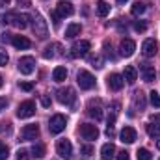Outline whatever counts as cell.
Listing matches in <instances>:
<instances>
[{
  "mask_svg": "<svg viewBox=\"0 0 160 160\" xmlns=\"http://www.w3.org/2000/svg\"><path fill=\"white\" fill-rule=\"evenodd\" d=\"M32 19H34V21H32L34 34H36L39 39H45V38L48 36V24H47V21L43 19V15H39V13H36Z\"/></svg>",
  "mask_w": 160,
  "mask_h": 160,
  "instance_id": "1",
  "label": "cell"
},
{
  "mask_svg": "<svg viewBox=\"0 0 160 160\" xmlns=\"http://www.w3.org/2000/svg\"><path fill=\"white\" fill-rule=\"evenodd\" d=\"M56 99H58V102H60V104L71 106V104L75 102L77 95H75V89L67 86V88H62V89H58V91H56Z\"/></svg>",
  "mask_w": 160,
  "mask_h": 160,
  "instance_id": "2",
  "label": "cell"
},
{
  "mask_svg": "<svg viewBox=\"0 0 160 160\" xmlns=\"http://www.w3.org/2000/svg\"><path fill=\"white\" fill-rule=\"evenodd\" d=\"M89 50H91V43L86 41V39H82V41H77V43L71 47L69 56H71V58H84Z\"/></svg>",
  "mask_w": 160,
  "mask_h": 160,
  "instance_id": "3",
  "label": "cell"
},
{
  "mask_svg": "<svg viewBox=\"0 0 160 160\" xmlns=\"http://www.w3.org/2000/svg\"><path fill=\"white\" fill-rule=\"evenodd\" d=\"M65 125H67L65 118L62 114H56L48 119V130H50V134H60L62 130H65Z\"/></svg>",
  "mask_w": 160,
  "mask_h": 160,
  "instance_id": "4",
  "label": "cell"
},
{
  "mask_svg": "<svg viewBox=\"0 0 160 160\" xmlns=\"http://www.w3.org/2000/svg\"><path fill=\"white\" fill-rule=\"evenodd\" d=\"M56 153L60 155V158L63 160H71L73 158V145H71V142L69 140H60L58 143H56Z\"/></svg>",
  "mask_w": 160,
  "mask_h": 160,
  "instance_id": "5",
  "label": "cell"
},
{
  "mask_svg": "<svg viewBox=\"0 0 160 160\" xmlns=\"http://www.w3.org/2000/svg\"><path fill=\"white\" fill-rule=\"evenodd\" d=\"M78 132L84 140H89V142L99 138V128H97V125H91V123H82Z\"/></svg>",
  "mask_w": 160,
  "mask_h": 160,
  "instance_id": "6",
  "label": "cell"
},
{
  "mask_svg": "<svg viewBox=\"0 0 160 160\" xmlns=\"http://www.w3.org/2000/svg\"><path fill=\"white\" fill-rule=\"evenodd\" d=\"M77 82H78L80 89H91V88H95V77L89 71H78Z\"/></svg>",
  "mask_w": 160,
  "mask_h": 160,
  "instance_id": "7",
  "label": "cell"
},
{
  "mask_svg": "<svg viewBox=\"0 0 160 160\" xmlns=\"http://www.w3.org/2000/svg\"><path fill=\"white\" fill-rule=\"evenodd\" d=\"M34 114H36V102H34V101H24V102H21L19 108H17V118H21V119L32 118Z\"/></svg>",
  "mask_w": 160,
  "mask_h": 160,
  "instance_id": "8",
  "label": "cell"
},
{
  "mask_svg": "<svg viewBox=\"0 0 160 160\" xmlns=\"http://www.w3.org/2000/svg\"><path fill=\"white\" fill-rule=\"evenodd\" d=\"M39 136V127L36 123H30V125H24L21 128V140L22 142H32Z\"/></svg>",
  "mask_w": 160,
  "mask_h": 160,
  "instance_id": "9",
  "label": "cell"
},
{
  "mask_svg": "<svg viewBox=\"0 0 160 160\" xmlns=\"http://www.w3.org/2000/svg\"><path fill=\"white\" fill-rule=\"evenodd\" d=\"M34 69H36V60H34L32 56H22V58L19 60V71H21L22 75H32Z\"/></svg>",
  "mask_w": 160,
  "mask_h": 160,
  "instance_id": "10",
  "label": "cell"
},
{
  "mask_svg": "<svg viewBox=\"0 0 160 160\" xmlns=\"http://www.w3.org/2000/svg\"><path fill=\"white\" fill-rule=\"evenodd\" d=\"M142 52H143L145 58L157 56V52H158V43H157L155 39H145L143 43H142Z\"/></svg>",
  "mask_w": 160,
  "mask_h": 160,
  "instance_id": "11",
  "label": "cell"
},
{
  "mask_svg": "<svg viewBox=\"0 0 160 160\" xmlns=\"http://www.w3.org/2000/svg\"><path fill=\"white\" fill-rule=\"evenodd\" d=\"M88 116H91L95 121L102 119V106H101V101H89V102H88Z\"/></svg>",
  "mask_w": 160,
  "mask_h": 160,
  "instance_id": "12",
  "label": "cell"
},
{
  "mask_svg": "<svg viewBox=\"0 0 160 160\" xmlns=\"http://www.w3.org/2000/svg\"><path fill=\"white\" fill-rule=\"evenodd\" d=\"M147 134H149L151 138H158V136H160V114H157V116H151V118H149Z\"/></svg>",
  "mask_w": 160,
  "mask_h": 160,
  "instance_id": "13",
  "label": "cell"
},
{
  "mask_svg": "<svg viewBox=\"0 0 160 160\" xmlns=\"http://www.w3.org/2000/svg\"><path fill=\"white\" fill-rule=\"evenodd\" d=\"M134 50H136V43L132 39H123L119 45V54L121 56H125V58H130L132 54H134Z\"/></svg>",
  "mask_w": 160,
  "mask_h": 160,
  "instance_id": "14",
  "label": "cell"
},
{
  "mask_svg": "<svg viewBox=\"0 0 160 160\" xmlns=\"http://www.w3.org/2000/svg\"><path fill=\"white\" fill-rule=\"evenodd\" d=\"M56 13L60 15V17H71L73 13H75V8H73V4L71 2H67V0H62V2H58V6H56Z\"/></svg>",
  "mask_w": 160,
  "mask_h": 160,
  "instance_id": "15",
  "label": "cell"
},
{
  "mask_svg": "<svg viewBox=\"0 0 160 160\" xmlns=\"http://www.w3.org/2000/svg\"><path fill=\"white\" fill-rule=\"evenodd\" d=\"M119 138H121L123 143H134V142L138 140V134H136V130H134L132 127H125V128L121 130Z\"/></svg>",
  "mask_w": 160,
  "mask_h": 160,
  "instance_id": "16",
  "label": "cell"
},
{
  "mask_svg": "<svg viewBox=\"0 0 160 160\" xmlns=\"http://www.w3.org/2000/svg\"><path fill=\"white\" fill-rule=\"evenodd\" d=\"M11 45H13L17 50H26V48L32 47L30 39L24 38V36H11Z\"/></svg>",
  "mask_w": 160,
  "mask_h": 160,
  "instance_id": "17",
  "label": "cell"
},
{
  "mask_svg": "<svg viewBox=\"0 0 160 160\" xmlns=\"http://www.w3.org/2000/svg\"><path fill=\"white\" fill-rule=\"evenodd\" d=\"M123 86H125V78H123V75L114 73V75H110V77H108V88H110V89L119 91Z\"/></svg>",
  "mask_w": 160,
  "mask_h": 160,
  "instance_id": "18",
  "label": "cell"
},
{
  "mask_svg": "<svg viewBox=\"0 0 160 160\" xmlns=\"http://www.w3.org/2000/svg\"><path fill=\"white\" fill-rule=\"evenodd\" d=\"M28 21H30V15H26V13H15L13 15V26H17L21 30H24L28 26Z\"/></svg>",
  "mask_w": 160,
  "mask_h": 160,
  "instance_id": "19",
  "label": "cell"
},
{
  "mask_svg": "<svg viewBox=\"0 0 160 160\" xmlns=\"http://www.w3.org/2000/svg\"><path fill=\"white\" fill-rule=\"evenodd\" d=\"M132 104H134V110H145V95L142 91H134V97H132Z\"/></svg>",
  "mask_w": 160,
  "mask_h": 160,
  "instance_id": "20",
  "label": "cell"
},
{
  "mask_svg": "<svg viewBox=\"0 0 160 160\" xmlns=\"http://www.w3.org/2000/svg\"><path fill=\"white\" fill-rule=\"evenodd\" d=\"M140 71H142V77L145 82H155V77H157V71H155V67H151V65H142L140 67Z\"/></svg>",
  "mask_w": 160,
  "mask_h": 160,
  "instance_id": "21",
  "label": "cell"
},
{
  "mask_svg": "<svg viewBox=\"0 0 160 160\" xmlns=\"http://www.w3.org/2000/svg\"><path fill=\"white\" fill-rule=\"evenodd\" d=\"M123 78H125V82H128V84H134V82L138 80V71H136V67H134V65H127V67H125V73H123Z\"/></svg>",
  "mask_w": 160,
  "mask_h": 160,
  "instance_id": "22",
  "label": "cell"
},
{
  "mask_svg": "<svg viewBox=\"0 0 160 160\" xmlns=\"http://www.w3.org/2000/svg\"><path fill=\"white\" fill-rule=\"evenodd\" d=\"M101 157L102 160H112L116 157V147H114V143H104L102 147H101Z\"/></svg>",
  "mask_w": 160,
  "mask_h": 160,
  "instance_id": "23",
  "label": "cell"
},
{
  "mask_svg": "<svg viewBox=\"0 0 160 160\" xmlns=\"http://www.w3.org/2000/svg\"><path fill=\"white\" fill-rule=\"evenodd\" d=\"M60 48H62V45H60V43H52L50 47H47V48H45L43 58H45V60H52V58H56V56L60 54V52H56V50H60Z\"/></svg>",
  "mask_w": 160,
  "mask_h": 160,
  "instance_id": "24",
  "label": "cell"
},
{
  "mask_svg": "<svg viewBox=\"0 0 160 160\" xmlns=\"http://www.w3.org/2000/svg\"><path fill=\"white\" fill-rule=\"evenodd\" d=\"M80 32H82V26H80L78 22H71L69 26H67V30H65V38H69V39H73V38H77Z\"/></svg>",
  "mask_w": 160,
  "mask_h": 160,
  "instance_id": "25",
  "label": "cell"
},
{
  "mask_svg": "<svg viewBox=\"0 0 160 160\" xmlns=\"http://www.w3.org/2000/svg\"><path fill=\"white\" fill-rule=\"evenodd\" d=\"M65 78H67V69H65V67L60 65V67H56V69L52 71V80H54V82H63Z\"/></svg>",
  "mask_w": 160,
  "mask_h": 160,
  "instance_id": "26",
  "label": "cell"
},
{
  "mask_svg": "<svg viewBox=\"0 0 160 160\" xmlns=\"http://www.w3.org/2000/svg\"><path fill=\"white\" fill-rule=\"evenodd\" d=\"M97 13H99V17H106L110 13V4L106 0H99L97 2Z\"/></svg>",
  "mask_w": 160,
  "mask_h": 160,
  "instance_id": "27",
  "label": "cell"
},
{
  "mask_svg": "<svg viewBox=\"0 0 160 160\" xmlns=\"http://www.w3.org/2000/svg\"><path fill=\"white\" fill-rule=\"evenodd\" d=\"M30 153H32L34 158H43V157H45V145H43V143H36Z\"/></svg>",
  "mask_w": 160,
  "mask_h": 160,
  "instance_id": "28",
  "label": "cell"
},
{
  "mask_svg": "<svg viewBox=\"0 0 160 160\" xmlns=\"http://www.w3.org/2000/svg\"><path fill=\"white\" fill-rule=\"evenodd\" d=\"M130 11H132V15H136V17H138V15L145 13V4H143V2H136V4L132 6V9H130Z\"/></svg>",
  "mask_w": 160,
  "mask_h": 160,
  "instance_id": "29",
  "label": "cell"
},
{
  "mask_svg": "<svg viewBox=\"0 0 160 160\" xmlns=\"http://www.w3.org/2000/svg\"><path fill=\"white\" fill-rule=\"evenodd\" d=\"M89 62H91V65H93L95 69H102V67H104V58H102V56H93Z\"/></svg>",
  "mask_w": 160,
  "mask_h": 160,
  "instance_id": "30",
  "label": "cell"
},
{
  "mask_svg": "<svg viewBox=\"0 0 160 160\" xmlns=\"http://www.w3.org/2000/svg\"><path fill=\"white\" fill-rule=\"evenodd\" d=\"M136 157H138V160H151V158H153V155H151V151H149V149H138Z\"/></svg>",
  "mask_w": 160,
  "mask_h": 160,
  "instance_id": "31",
  "label": "cell"
},
{
  "mask_svg": "<svg viewBox=\"0 0 160 160\" xmlns=\"http://www.w3.org/2000/svg\"><path fill=\"white\" fill-rule=\"evenodd\" d=\"M149 101H151V104H153L155 108H160V95L155 91V89L149 93Z\"/></svg>",
  "mask_w": 160,
  "mask_h": 160,
  "instance_id": "32",
  "label": "cell"
},
{
  "mask_svg": "<svg viewBox=\"0 0 160 160\" xmlns=\"http://www.w3.org/2000/svg\"><path fill=\"white\" fill-rule=\"evenodd\" d=\"M80 155H82V158H89L93 155V147L91 145H82L80 147Z\"/></svg>",
  "mask_w": 160,
  "mask_h": 160,
  "instance_id": "33",
  "label": "cell"
},
{
  "mask_svg": "<svg viewBox=\"0 0 160 160\" xmlns=\"http://www.w3.org/2000/svg\"><path fill=\"white\" fill-rule=\"evenodd\" d=\"M134 30H136V32H145V30H147V24H145L143 21H136V22H134Z\"/></svg>",
  "mask_w": 160,
  "mask_h": 160,
  "instance_id": "34",
  "label": "cell"
},
{
  "mask_svg": "<svg viewBox=\"0 0 160 160\" xmlns=\"http://www.w3.org/2000/svg\"><path fill=\"white\" fill-rule=\"evenodd\" d=\"M8 153H9V151H8V147L0 142V160H8Z\"/></svg>",
  "mask_w": 160,
  "mask_h": 160,
  "instance_id": "35",
  "label": "cell"
},
{
  "mask_svg": "<svg viewBox=\"0 0 160 160\" xmlns=\"http://www.w3.org/2000/svg\"><path fill=\"white\" fill-rule=\"evenodd\" d=\"M30 157H28V151L26 149H19L17 151V160H28Z\"/></svg>",
  "mask_w": 160,
  "mask_h": 160,
  "instance_id": "36",
  "label": "cell"
},
{
  "mask_svg": "<svg viewBox=\"0 0 160 160\" xmlns=\"http://www.w3.org/2000/svg\"><path fill=\"white\" fill-rule=\"evenodd\" d=\"M21 89H22V91H32V89H34V84H30V82H21Z\"/></svg>",
  "mask_w": 160,
  "mask_h": 160,
  "instance_id": "37",
  "label": "cell"
},
{
  "mask_svg": "<svg viewBox=\"0 0 160 160\" xmlns=\"http://www.w3.org/2000/svg\"><path fill=\"white\" fill-rule=\"evenodd\" d=\"M116 160H130V157H128V153H127V151H121V153H118Z\"/></svg>",
  "mask_w": 160,
  "mask_h": 160,
  "instance_id": "38",
  "label": "cell"
},
{
  "mask_svg": "<svg viewBox=\"0 0 160 160\" xmlns=\"http://www.w3.org/2000/svg\"><path fill=\"white\" fill-rule=\"evenodd\" d=\"M9 62V58H8V54L6 52H0V65H6Z\"/></svg>",
  "mask_w": 160,
  "mask_h": 160,
  "instance_id": "39",
  "label": "cell"
},
{
  "mask_svg": "<svg viewBox=\"0 0 160 160\" xmlns=\"http://www.w3.org/2000/svg\"><path fill=\"white\" fill-rule=\"evenodd\" d=\"M41 104H43L45 108H48V106H50V99H48L47 95H43V97H41Z\"/></svg>",
  "mask_w": 160,
  "mask_h": 160,
  "instance_id": "40",
  "label": "cell"
},
{
  "mask_svg": "<svg viewBox=\"0 0 160 160\" xmlns=\"http://www.w3.org/2000/svg\"><path fill=\"white\" fill-rule=\"evenodd\" d=\"M6 106H8L6 97H0V112H4V110H6Z\"/></svg>",
  "mask_w": 160,
  "mask_h": 160,
  "instance_id": "41",
  "label": "cell"
},
{
  "mask_svg": "<svg viewBox=\"0 0 160 160\" xmlns=\"http://www.w3.org/2000/svg\"><path fill=\"white\" fill-rule=\"evenodd\" d=\"M58 19H60V15H58V13H52V22H54V26H56V28L60 26V21H58Z\"/></svg>",
  "mask_w": 160,
  "mask_h": 160,
  "instance_id": "42",
  "label": "cell"
},
{
  "mask_svg": "<svg viewBox=\"0 0 160 160\" xmlns=\"http://www.w3.org/2000/svg\"><path fill=\"white\" fill-rule=\"evenodd\" d=\"M19 2V6H22V8H28V6H32V0H17Z\"/></svg>",
  "mask_w": 160,
  "mask_h": 160,
  "instance_id": "43",
  "label": "cell"
},
{
  "mask_svg": "<svg viewBox=\"0 0 160 160\" xmlns=\"http://www.w3.org/2000/svg\"><path fill=\"white\" fill-rule=\"evenodd\" d=\"M9 2H11V0H0V8H6V6H9Z\"/></svg>",
  "mask_w": 160,
  "mask_h": 160,
  "instance_id": "44",
  "label": "cell"
},
{
  "mask_svg": "<svg viewBox=\"0 0 160 160\" xmlns=\"http://www.w3.org/2000/svg\"><path fill=\"white\" fill-rule=\"evenodd\" d=\"M125 2H127V0H118V4H125Z\"/></svg>",
  "mask_w": 160,
  "mask_h": 160,
  "instance_id": "45",
  "label": "cell"
},
{
  "mask_svg": "<svg viewBox=\"0 0 160 160\" xmlns=\"http://www.w3.org/2000/svg\"><path fill=\"white\" fill-rule=\"evenodd\" d=\"M2 84H4V78H2V77H0V88H2Z\"/></svg>",
  "mask_w": 160,
  "mask_h": 160,
  "instance_id": "46",
  "label": "cell"
},
{
  "mask_svg": "<svg viewBox=\"0 0 160 160\" xmlns=\"http://www.w3.org/2000/svg\"><path fill=\"white\" fill-rule=\"evenodd\" d=\"M157 147H158V149H160V140H158V142H157Z\"/></svg>",
  "mask_w": 160,
  "mask_h": 160,
  "instance_id": "47",
  "label": "cell"
},
{
  "mask_svg": "<svg viewBox=\"0 0 160 160\" xmlns=\"http://www.w3.org/2000/svg\"><path fill=\"white\" fill-rule=\"evenodd\" d=\"M158 160H160V158H158Z\"/></svg>",
  "mask_w": 160,
  "mask_h": 160,
  "instance_id": "48",
  "label": "cell"
}]
</instances>
